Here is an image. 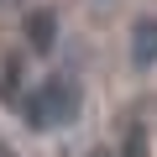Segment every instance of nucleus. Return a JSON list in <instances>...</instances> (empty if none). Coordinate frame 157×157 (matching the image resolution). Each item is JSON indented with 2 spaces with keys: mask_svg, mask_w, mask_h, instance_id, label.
<instances>
[{
  "mask_svg": "<svg viewBox=\"0 0 157 157\" xmlns=\"http://www.w3.org/2000/svg\"><path fill=\"white\" fill-rule=\"evenodd\" d=\"M73 110H78V89L73 84H63V78H52V84H42L32 100H26V121L32 126H63V121H73Z\"/></svg>",
  "mask_w": 157,
  "mask_h": 157,
  "instance_id": "obj_1",
  "label": "nucleus"
},
{
  "mask_svg": "<svg viewBox=\"0 0 157 157\" xmlns=\"http://www.w3.org/2000/svg\"><path fill=\"white\" fill-rule=\"evenodd\" d=\"M121 157H152V136H147V126H141V121H131V126H126Z\"/></svg>",
  "mask_w": 157,
  "mask_h": 157,
  "instance_id": "obj_4",
  "label": "nucleus"
},
{
  "mask_svg": "<svg viewBox=\"0 0 157 157\" xmlns=\"http://www.w3.org/2000/svg\"><path fill=\"white\" fill-rule=\"evenodd\" d=\"M26 37H32V47H37V52H47V47H52V37H58V16H52V11H37V16H32V26H26Z\"/></svg>",
  "mask_w": 157,
  "mask_h": 157,
  "instance_id": "obj_3",
  "label": "nucleus"
},
{
  "mask_svg": "<svg viewBox=\"0 0 157 157\" xmlns=\"http://www.w3.org/2000/svg\"><path fill=\"white\" fill-rule=\"evenodd\" d=\"M131 63H157V21H136L131 32Z\"/></svg>",
  "mask_w": 157,
  "mask_h": 157,
  "instance_id": "obj_2",
  "label": "nucleus"
}]
</instances>
